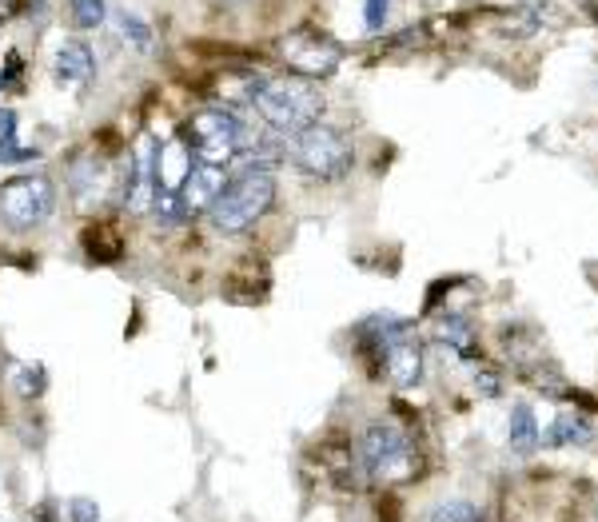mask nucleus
<instances>
[{"label": "nucleus", "mask_w": 598, "mask_h": 522, "mask_svg": "<svg viewBox=\"0 0 598 522\" xmlns=\"http://www.w3.org/2000/svg\"><path fill=\"white\" fill-rule=\"evenodd\" d=\"M276 204V176H272V164H260V160H236L224 192L216 196L208 220L216 232L224 236H244L252 232Z\"/></svg>", "instance_id": "f257e3e1"}, {"label": "nucleus", "mask_w": 598, "mask_h": 522, "mask_svg": "<svg viewBox=\"0 0 598 522\" xmlns=\"http://www.w3.org/2000/svg\"><path fill=\"white\" fill-rule=\"evenodd\" d=\"M248 104L256 112V120H264L272 132L280 136H296L303 128L319 124L323 112V96L315 84H307L303 76H256L248 84Z\"/></svg>", "instance_id": "f03ea898"}, {"label": "nucleus", "mask_w": 598, "mask_h": 522, "mask_svg": "<svg viewBox=\"0 0 598 522\" xmlns=\"http://www.w3.org/2000/svg\"><path fill=\"white\" fill-rule=\"evenodd\" d=\"M260 136L264 132L252 128L232 108H204L188 124V148H192L196 164H216V168H228L236 156H248Z\"/></svg>", "instance_id": "7ed1b4c3"}, {"label": "nucleus", "mask_w": 598, "mask_h": 522, "mask_svg": "<svg viewBox=\"0 0 598 522\" xmlns=\"http://www.w3.org/2000/svg\"><path fill=\"white\" fill-rule=\"evenodd\" d=\"M359 467H363V479H367V483L395 487V483H407V479L415 475L419 451H415L411 435H407L399 423L375 419V423H367V431H363Z\"/></svg>", "instance_id": "20e7f679"}, {"label": "nucleus", "mask_w": 598, "mask_h": 522, "mask_svg": "<svg viewBox=\"0 0 598 522\" xmlns=\"http://www.w3.org/2000/svg\"><path fill=\"white\" fill-rule=\"evenodd\" d=\"M56 184L44 172H20L0 184V220L12 232H36L56 216Z\"/></svg>", "instance_id": "39448f33"}, {"label": "nucleus", "mask_w": 598, "mask_h": 522, "mask_svg": "<svg viewBox=\"0 0 598 522\" xmlns=\"http://www.w3.org/2000/svg\"><path fill=\"white\" fill-rule=\"evenodd\" d=\"M292 164L319 184H335L355 168V148L339 128L311 124V128L296 132V140H292Z\"/></svg>", "instance_id": "423d86ee"}, {"label": "nucleus", "mask_w": 598, "mask_h": 522, "mask_svg": "<svg viewBox=\"0 0 598 522\" xmlns=\"http://www.w3.org/2000/svg\"><path fill=\"white\" fill-rule=\"evenodd\" d=\"M280 52H284L288 68H296L299 76H307V80L331 76V72L339 68V60H343L339 44H335L331 36L315 32V28H296V32H288V36L280 40Z\"/></svg>", "instance_id": "0eeeda50"}, {"label": "nucleus", "mask_w": 598, "mask_h": 522, "mask_svg": "<svg viewBox=\"0 0 598 522\" xmlns=\"http://www.w3.org/2000/svg\"><path fill=\"white\" fill-rule=\"evenodd\" d=\"M156 192H160V180H156V140L140 136L136 148H132V160H128V176H124V208L132 216H144V212H152Z\"/></svg>", "instance_id": "6e6552de"}, {"label": "nucleus", "mask_w": 598, "mask_h": 522, "mask_svg": "<svg viewBox=\"0 0 598 522\" xmlns=\"http://www.w3.org/2000/svg\"><path fill=\"white\" fill-rule=\"evenodd\" d=\"M68 188H72V200H76L80 212L100 208L108 200V192H112V164L104 156H96V152L80 156L72 164V172H68Z\"/></svg>", "instance_id": "1a4fd4ad"}, {"label": "nucleus", "mask_w": 598, "mask_h": 522, "mask_svg": "<svg viewBox=\"0 0 598 522\" xmlns=\"http://www.w3.org/2000/svg\"><path fill=\"white\" fill-rule=\"evenodd\" d=\"M224 184H228L224 168H216V164H192V172L184 176V184H180L176 196H180V204H184L188 216H204V212H212V204L224 192Z\"/></svg>", "instance_id": "9d476101"}, {"label": "nucleus", "mask_w": 598, "mask_h": 522, "mask_svg": "<svg viewBox=\"0 0 598 522\" xmlns=\"http://www.w3.org/2000/svg\"><path fill=\"white\" fill-rule=\"evenodd\" d=\"M52 72L64 88H84L92 76H96V56L84 40H64L56 48V60H52Z\"/></svg>", "instance_id": "9b49d317"}, {"label": "nucleus", "mask_w": 598, "mask_h": 522, "mask_svg": "<svg viewBox=\"0 0 598 522\" xmlns=\"http://www.w3.org/2000/svg\"><path fill=\"white\" fill-rule=\"evenodd\" d=\"M383 371H387L391 387H399V391L419 387V379H423V351H419V343H415V339L391 343V347L383 351Z\"/></svg>", "instance_id": "f8f14e48"}, {"label": "nucleus", "mask_w": 598, "mask_h": 522, "mask_svg": "<svg viewBox=\"0 0 598 522\" xmlns=\"http://www.w3.org/2000/svg\"><path fill=\"white\" fill-rule=\"evenodd\" d=\"M539 419H535V411L527 407V403H515L511 407V419H507V443H511V451H519V455H531L535 447H539Z\"/></svg>", "instance_id": "ddd939ff"}, {"label": "nucleus", "mask_w": 598, "mask_h": 522, "mask_svg": "<svg viewBox=\"0 0 598 522\" xmlns=\"http://www.w3.org/2000/svg\"><path fill=\"white\" fill-rule=\"evenodd\" d=\"M591 439H595L591 419H587V415H575V411L559 415V419L551 423V431H547V447H583V443H591Z\"/></svg>", "instance_id": "4468645a"}, {"label": "nucleus", "mask_w": 598, "mask_h": 522, "mask_svg": "<svg viewBox=\"0 0 598 522\" xmlns=\"http://www.w3.org/2000/svg\"><path fill=\"white\" fill-rule=\"evenodd\" d=\"M439 343H447V347H455L459 355H475V331H471V323L463 319V315H447L443 323H439Z\"/></svg>", "instance_id": "2eb2a0df"}, {"label": "nucleus", "mask_w": 598, "mask_h": 522, "mask_svg": "<svg viewBox=\"0 0 598 522\" xmlns=\"http://www.w3.org/2000/svg\"><path fill=\"white\" fill-rule=\"evenodd\" d=\"M427 522H483V511L467 499H447L427 515Z\"/></svg>", "instance_id": "dca6fc26"}, {"label": "nucleus", "mask_w": 598, "mask_h": 522, "mask_svg": "<svg viewBox=\"0 0 598 522\" xmlns=\"http://www.w3.org/2000/svg\"><path fill=\"white\" fill-rule=\"evenodd\" d=\"M152 216H156L164 228H176V224H184V220H188V212H184L180 196H176V192H168V188H160V192H156V200H152Z\"/></svg>", "instance_id": "f3484780"}, {"label": "nucleus", "mask_w": 598, "mask_h": 522, "mask_svg": "<svg viewBox=\"0 0 598 522\" xmlns=\"http://www.w3.org/2000/svg\"><path fill=\"white\" fill-rule=\"evenodd\" d=\"M68 12H72L76 28H100L108 16V4L104 0H68Z\"/></svg>", "instance_id": "a211bd4d"}, {"label": "nucleus", "mask_w": 598, "mask_h": 522, "mask_svg": "<svg viewBox=\"0 0 598 522\" xmlns=\"http://www.w3.org/2000/svg\"><path fill=\"white\" fill-rule=\"evenodd\" d=\"M120 32L136 52H152V28L136 12H120Z\"/></svg>", "instance_id": "6ab92c4d"}, {"label": "nucleus", "mask_w": 598, "mask_h": 522, "mask_svg": "<svg viewBox=\"0 0 598 522\" xmlns=\"http://www.w3.org/2000/svg\"><path fill=\"white\" fill-rule=\"evenodd\" d=\"M16 395L20 399H36L40 391H44V383H48V375H44V367L40 363H24V367H16Z\"/></svg>", "instance_id": "aec40b11"}, {"label": "nucleus", "mask_w": 598, "mask_h": 522, "mask_svg": "<svg viewBox=\"0 0 598 522\" xmlns=\"http://www.w3.org/2000/svg\"><path fill=\"white\" fill-rule=\"evenodd\" d=\"M68 522H100V507H96V499H68Z\"/></svg>", "instance_id": "412c9836"}, {"label": "nucleus", "mask_w": 598, "mask_h": 522, "mask_svg": "<svg viewBox=\"0 0 598 522\" xmlns=\"http://www.w3.org/2000/svg\"><path fill=\"white\" fill-rule=\"evenodd\" d=\"M387 8H391V0H367V4H363V28H367V32H379V28L387 24Z\"/></svg>", "instance_id": "4be33fe9"}]
</instances>
